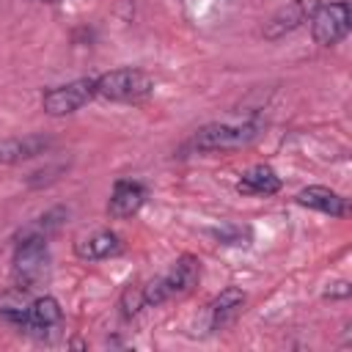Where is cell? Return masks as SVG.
Here are the masks:
<instances>
[{"label":"cell","mask_w":352,"mask_h":352,"mask_svg":"<svg viewBox=\"0 0 352 352\" xmlns=\"http://www.w3.org/2000/svg\"><path fill=\"white\" fill-rule=\"evenodd\" d=\"M201 280V261L192 253H182L162 275H157L154 280L143 283V302L146 308L151 305H162L168 300L184 297L190 294Z\"/></svg>","instance_id":"1"},{"label":"cell","mask_w":352,"mask_h":352,"mask_svg":"<svg viewBox=\"0 0 352 352\" xmlns=\"http://www.w3.org/2000/svg\"><path fill=\"white\" fill-rule=\"evenodd\" d=\"M261 135V121H214V124H204L201 129L192 132L190 138V148L204 151V154H214V151H236V148H248L250 143H256Z\"/></svg>","instance_id":"2"},{"label":"cell","mask_w":352,"mask_h":352,"mask_svg":"<svg viewBox=\"0 0 352 352\" xmlns=\"http://www.w3.org/2000/svg\"><path fill=\"white\" fill-rule=\"evenodd\" d=\"M94 91L104 102H140L154 91V80L143 69L121 66L94 77Z\"/></svg>","instance_id":"3"},{"label":"cell","mask_w":352,"mask_h":352,"mask_svg":"<svg viewBox=\"0 0 352 352\" xmlns=\"http://www.w3.org/2000/svg\"><path fill=\"white\" fill-rule=\"evenodd\" d=\"M50 239L44 236H16L14 239V256H11V275L16 283V292L33 289L47 267H50Z\"/></svg>","instance_id":"4"},{"label":"cell","mask_w":352,"mask_h":352,"mask_svg":"<svg viewBox=\"0 0 352 352\" xmlns=\"http://www.w3.org/2000/svg\"><path fill=\"white\" fill-rule=\"evenodd\" d=\"M311 22V36L319 47H333L346 38L352 28V11L346 0H333V3H319L314 14L308 16Z\"/></svg>","instance_id":"5"},{"label":"cell","mask_w":352,"mask_h":352,"mask_svg":"<svg viewBox=\"0 0 352 352\" xmlns=\"http://www.w3.org/2000/svg\"><path fill=\"white\" fill-rule=\"evenodd\" d=\"M96 96L94 91V77H77L72 82H63V85H55V88H47L41 94V110L47 116H69V113H77L80 107H85L91 99Z\"/></svg>","instance_id":"6"},{"label":"cell","mask_w":352,"mask_h":352,"mask_svg":"<svg viewBox=\"0 0 352 352\" xmlns=\"http://www.w3.org/2000/svg\"><path fill=\"white\" fill-rule=\"evenodd\" d=\"M322 0H289L286 6H280L267 22H264V30L261 36L267 41H278L289 33H294L302 22H308V16L314 14V8L319 6Z\"/></svg>","instance_id":"7"},{"label":"cell","mask_w":352,"mask_h":352,"mask_svg":"<svg viewBox=\"0 0 352 352\" xmlns=\"http://www.w3.org/2000/svg\"><path fill=\"white\" fill-rule=\"evenodd\" d=\"M146 198H148L146 184H140L135 179H118L107 198V214L113 220H129L143 209Z\"/></svg>","instance_id":"8"},{"label":"cell","mask_w":352,"mask_h":352,"mask_svg":"<svg viewBox=\"0 0 352 352\" xmlns=\"http://www.w3.org/2000/svg\"><path fill=\"white\" fill-rule=\"evenodd\" d=\"M124 250V242L116 231L110 228H96L85 236H80L74 242V256L82 261H102V258H113Z\"/></svg>","instance_id":"9"},{"label":"cell","mask_w":352,"mask_h":352,"mask_svg":"<svg viewBox=\"0 0 352 352\" xmlns=\"http://www.w3.org/2000/svg\"><path fill=\"white\" fill-rule=\"evenodd\" d=\"M294 201L300 206H308V209H316L322 214H330V217H346L349 214V201L344 195H338L336 190L330 187H322V184H311V187H302Z\"/></svg>","instance_id":"10"},{"label":"cell","mask_w":352,"mask_h":352,"mask_svg":"<svg viewBox=\"0 0 352 352\" xmlns=\"http://www.w3.org/2000/svg\"><path fill=\"white\" fill-rule=\"evenodd\" d=\"M52 140L47 135H22V138H3L0 140V165H16L33 157H41Z\"/></svg>","instance_id":"11"},{"label":"cell","mask_w":352,"mask_h":352,"mask_svg":"<svg viewBox=\"0 0 352 352\" xmlns=\"http://www.w3.org/2000/svg\"><path fill=\"white\" fill-rule=\"evenodd\" d=\"M60 319H63L60 302L55 297H50V294H41V297H36V300L28 302V322H25V330L22 333L44 336L52 327H58Z\"/></svg>","instance_id":"12"},{"label":"cell","mask_w":352,"mask_h":352,"mask_svg":"<svg viewBox=\"0 0 352 352\" xmlns=\"http://www.w3.org/2000/svg\"><path fill=\"white\" fill-rule=\"evenodd\" d=\"M245 302H248V297H245V292H242L239 286H226V289L209 302V327H212V330L228 327V324L242 314Z\"/></svg>","instance_id":"13"},{"label":"cell","mask_w":352,"mask_h":352,"mask_svg":"<svg viewBox=\"0 0 352 352\" xmlns=\"http://www.w3.org/2000/svg\"><path fill=\"white\" fill-rule=\"evenodd\" d=\"M280 187H283V182L270 165H253L236 182V192H242V195H264L267 198V195L280 192Z\"/></svg>","instance_id":"14"},{"label":"cell","mask_w":352,"mask_h":352,"mask_svg":"<svg viewBox=\"0 0 352 352\" xmlns=\"http://www.w3.org/2000/svg\"><path fill=\"white\" fill-rule=\"evenodd\" d=\"M66 217H69V209L66 206H52V209H47L44 214H38V217H33L30 223H25L19 231H16V236H44V239H50L55 231H60V226L66 223ZM14 236V239H16Z\"/></svg>","instance_id":"15"},{"label":"cell","mask_w":352,"mask_h":352,"mask_svg":"<svg viewBox=\"0 0 352 352\" xmlns=\"http://www.w3.org/2000/svg\"><path fill=\"white\" fill-rule=\"evenodd\" d=\"M118 308H121V316L124 319H132L140 314V308H146L143 302V286H126L121 300H118Z\"/></svg>","instance_id":"16"},{"label":"cell","mask_w":352,"mask_h":352,"mask_svg":"<svg viewBox=\"0 0 352 352\" xmlns=\"http://www.w3.org/2000/svg\"><path fill=\"white\" fill-rule=\"evenodd\" d=\"M212 234H214V239H217L220 245H234V248L250 245V231H248V228H236V226H223V228H214Z\"/></svg>","instance_id":"17"},{"label":"cell","mask_w":352,"mask_h":352,"mask_svg":"<svg viewBox=\"0 0 352 352\" xmlns=\"http://www.w3.org/2000/svg\"><path fill=\"white\" fill-rule=\"evenodd\" d=\"M349 294H352L349 280H333V283H327V289L322 292L324 300H346Z\"/></svg>","instance_id":"18"},{"label":"cell","mask_w":352,"mask_h":352,"mask_svg":"<svg viewBox=\"0 0 352 352\" xmlns=\"http://www.w3.org/2000/svg\"><path fill=\"white\" fill-rule=\"evenodd\" d=\"M41 3H60V0H41Z\"/></svg>","instance_id":"19"}]
</instances>
